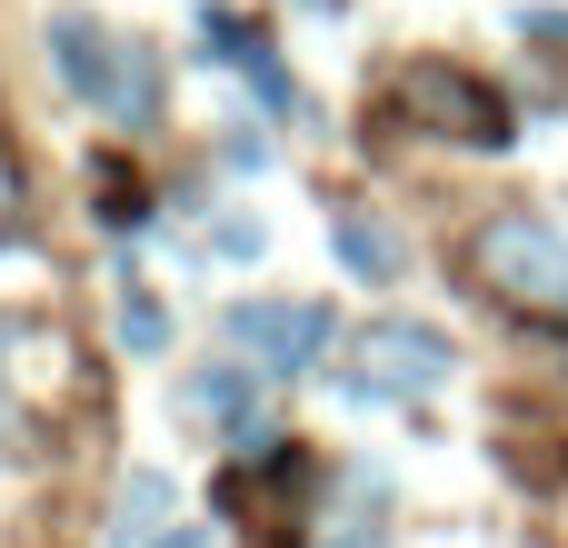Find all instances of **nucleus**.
Listing matches in <instances>:
<instances>
[{"instance_id":"9","label":"nucleus","mask_w":568,"mask_h":548,"mask_svg":"<svg viewBox=\"0 0 568 548\" xmlns=\"http://www.w3.org/2000/svg\"><path fill=\"white\" fill-rule=\"evenodd\" d=\"M180 399H190V419H250V369H200Z\"/></svg>"},{"instance_id":"10","label":"nucleus","mask_w":568,"mask_h":548,"mask_svg":"<svg viewBox=\"0 0 568 548\" xmlns=\"http://www.w3.org/2000/svg\"><path fill=\"white\" fill-rule=\"evenodd\" d=\"M120 349H140V359L170 349V309H160L150 290H120Z\"/></svg>"},{"instance_id":"5","label":"nucleus","mask_w":568,"mask_h":548,"mask_svg":"<svg viewBox=\"0 0 568 548\" xmlns=\"http://www.w3.org/2000/svg\"><path fill=\"white\" fill-rule=\"evenodd\" d=\"M110 50H120V40H110V30H100L90 10H50V70H60V80H70V90H80L90 110H100V80H110Z\"/></svg>"},{"instance_id":"14","label":"nucleus","mask_w":568,"mask_h":548,"mask_svg":"<svg viewBox=\"0 0 568 548\" xmlns=\"http://www.w3.org/2000/svg\"><path fill=\"white\" fill-rule=\"evenodd\" d=\"M0 429H10V409H0Z\"/></svg>"},{"instance_id":"11","label":"nucleus","mask_w":568,"mask_h":548,"mask_svg":"<svg viewBox=\"0 0 568 548\" xmlns=\"http://www.w3.org/2000/svg\"><path fill=\"white\" fill-rule=\"evenodd\" d=\"M210 250H220V260H260V250H270V230H260V220H220V230H210Z\"/></svg>"},{"instance_id":"7","label":"nucleus","mask_w":568,"mask_h":548,"mask_svg":"<svg viewBox=\"0 0 568 548\" xmlns=\"http://www.w3.org/2000/svg\"><path fill=\"white\" fill-rule=\"evenodd\" d=\"M329 250H339L349 280H399V230L369 220V210H339V220H329Z\"/></svg>"},{"instance_id":"12","label":"nucleus","mask_w":568,"mask_h":548,"mask_svg":"<svg viewBox=\"0 0 568 548\" xmlns=\"http://www.w3.org/2000/svg\"><path fill=\"white\" fill-rule=\"evenodd\" d=\"M160 548H210V539L200 529H160Z\"/></svg>"},{"instance_id":"2","label":"nucleus","mask_w":568,"mask_h":548,"mask_svg":"<svg viewBox=\"0 0 568 548\" xmlns=\"http://www.w3.org/2000/svg\"><path fill=\"white\" fill-rule=\"evenodd\" d=\"M449 369H459V359H449V339H439L429 319H369L359 349H349V369H339V389L369 399V409H389V399H429Z\"/></svg>"},{"instance_id":"1","label":"nucleus","mask_w":568,"mask_h":548,"mask_svg":"<svg viewBox=\"0 0 568 548\" xmlns=\"http://www.w3.org/2000/svg\"><path fill=\"white\" fill-rule=\"evenodd\" d=\"M479 280L509 300V309H539V319H568V240L539 220V210H499L479 240H469Z\"/></svg>"},{"instance_id":"6","label":"nucleus","mask_w":568,"mask_h":548,"mask_svg":"<svg viewBox=\"0 0 568 548\" xmlns=\"http://www.w3.org/2000/svg\"><path fill=\"white\" fill-rule=\"evenodd\" d=\"M100 110H110V120H130V130H140V120H160V60H150V40H120V50H110Z\"/></svg>"},{"instance_id":"4","label":"nucleus","mask_w":568,"mask_h":548,"mask_svg":"<svg viewBox=\"0 0 568 548\" xmlns=\"http://www.w3.org/2000/svg\"><path fill=\"white\" fill-rule=\"evenodd\" d=\"M230 339L260 359V379H290V369H310L329 349V309L320 300H240L230 309Z\"/></svg>"},{"instance_id":"3","label":"nucleus","mask_w":568,"mask_h":548,"mask_svg":"<svg viewBox=\"0 0 568 548\" xmlns=\"http://www.w3.org/2000/svg\"><path fill=\"white\" fill-rule=\"evenodd\" d=\"M399 110L439 120V140H479V150H499V140H509V100H499L489 80L449 70V60H419V70L399 80Z\"/></svg>"},{"instance_id":"8","label":"nucleus","mask_w":568,"mask_h":548,"mask_svg":"<svg viewBox=\"0 0 568 548\" xmlns=\"http://www.w3.org/2000/svg\"><path fill=\"white\" fill-rule=\"evenodd\" d=\"M200 50H210L220 70H240V80H250V70L270 60V40H260L250 20H230V10H200Z\"/></svg>"},{"instance_id":"13","label":"nucleus","mask_w":568,"mask_h":548,"mask_svg":"<svg viewBox=\"0 0 568 548\" xmlns=\"http://www.w3.org/2000/svg\"><path fill=\"white\" fill-rule=\"evenodd\" d=\"M329 548H379V529H349V539H329Z\"/></svg>"}]
</instances>
